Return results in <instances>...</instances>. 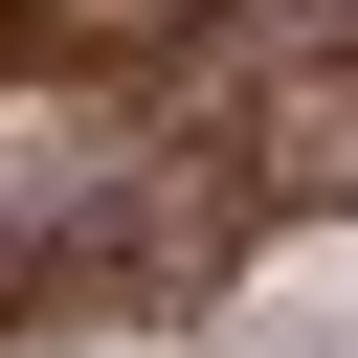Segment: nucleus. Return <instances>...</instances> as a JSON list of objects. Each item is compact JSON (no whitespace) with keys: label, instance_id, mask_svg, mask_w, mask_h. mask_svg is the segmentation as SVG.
Here are the masks:
<instances>
[{"label":"nucleus","instance_id":"nucleus-1","mask_svg":"<svg viewBox=\"0 0 358 358\" xmlns=\"http://www.w3.org/2000/svg\"><path fill=\"white\" fill-rule=\"evenodd\" d=\"M291 224H358V0H0V358L157 336Z\"/></svg>","mask_w":358,"mask_h":358}]
</instances>
